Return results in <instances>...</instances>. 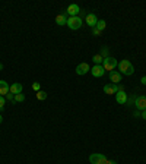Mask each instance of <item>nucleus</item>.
<instances>
[{
    "label": "nucleus",
    "mask_w": 146,
    "mask_h": 164,
    "mask_svg": "<svg viewBox=\"0 0 146 164\" xmlns=\"http://www.w3.org/2000/svg\"><path fill=\"white\" fill-rule=\"evenodd\" d=\"M118 66V72L121 75H127V76H130V75L135 74V68H133V65H132V62L130 60H127V59H123L121 62L117 65Z\"/></svg>",
    "instance_id": "1"
},
{
    "label": "nucleus",
    "mask_w": 146,
    "mask_h": 164,
    "mask_svg": "<svg viewBox=\"0 0 146 164\" xmlns=\"http://www.w3.org/2000/svg\"><path fill=\"white\" fill-rule=\"evenodd\" d=\"M92 32H94V35H96V37H98V35H101V31H99V29H96V28H92Z\"/></svg>",
    "instance_id": "25"
},
{
    "label": "nucleus",
    "mask_w": 146,
    "mask_h": 164,
    "mask_svg": "<svg viewBox=\"0 0 146 164\" xmlns=\"http://www.w3.org/2000/svg\"><path fill=\"white\" fill-rule=\"evenodd\" d=\"M82 23H83V21H82V18L80 16H69L66 25H67L70 29L76 31V29H79L80 27H82Z\"/></svg>",
    "instance_id": "2"
},
{
    "label": "nucleus",
    "mask_w": 146,
    "mask_h": 164,
    "mask_svg": "<svg viewBox=\"0 0 146 164\" xmlns=\"http://www.w3.org/2000/svg\"><path fill=\"white\" fill-rule=\"evenodd\" d=\"M140 82H142V84H143V85H146V76H142Z\"/></svg>",
    "instance_id": "28"
},
{
    "label": "nucleus",
    "mask_w": 146,
    "mask_h": 164,
    "mask_svg": "<svg viewBox=\"0 0 146 164\" xmlns=\"http://www.w3.org/2000/svg\"><path fill=\"white\" fill-rule=\"evenodd\" d=\"M135 106H136V110H139V111H143V110H146V97L145 95L136 97Z\"/></svg>",
    "instance_id": "5"
},
{
    "label": "nucleus",
    "mask_w": 146,
    "mask_h": 164,
    "mask_svg": "<svg viewBox=\"0 0 146 164\" xmlns=\"http://www.w3.org/2000/svg\"><path fill=\"white\" fill-rule=\"evenodd\" d=\"M133 116H135V117H140V111H139V110H136L135 113H133Z\"/></svg>",
    "instance_id": "27"
},
{
    "label": "nucleus",
    "mask_w": 146,
    "mask_h": 164,
    "mask_svg": "<svg viewBox=\"0 0 146 164\" xmlns=\"http://www.w3.org/2000/svg\"><path fill=\"white\" fill-rule=\"evenodd\" d=\"M104 92L105 94H108V95H116L118 92V85H116V84H107L105 86H104Z\"/></svg>",
    "instance_id": "7"
},
{
    "label": "nucleus",
    "mask_w": 146,
    "mask_h": 164,
    "mask_svg": "<svg viewBox=\"0 0 146 164\" xmlns=\"http://www.w3.org/2000/svg\"><path fill=\"white\" fill-rule=\"evenodd\" d=\"M89 161L91 164H107L108 160L104 154H99V153H95V154H91L89 155Z\"/></svg>",
    "instance_id": "3"
},
{
    "label": "nucleus",
    "mask_w": 146,
    "mask_h": 164,
    "mask_svg": "<svg viewBox=\"0 0 146 164\" xmlns=\"http://www.w3.org/2000/svg\"><path fill=\"white\" fill-rule=\"evenodd\" d=\"M47 97H48V94H47L45 91H38V92H37V100H39V101L47 100Z\"/></svg>",
    "instance_id": "16"
},
{
    "label": "nucleus",
    "mask_w": 146,
    "mask_h": 164,
    "mask_svg": "<svg viewBox=\"0 0 146 164\" xmlns=\"http://www.w3.org/2000/svg\"><path fill=\"white\" fill-rule=\"evenodd\" d=\"M110 79H111V84L118 85V82H121V74L118 70H111L110 72Z\"/></svg>",
    "instance_id": "9"
},
{
    "label": "nucleus",
    "mask_w": 146,
    "mask_h": 164,
    "mask_svg": "<svg viewBox=\"0 0 146 164\" xmlns=\"http://www.w3.org/2000/svg\"><path fill=\"white\" fill-rule=\"evenodd\" d=\"M5 104H6V98L3 95H0V110L5 108Z\"/></svg>",
    "instance_id": "22"
},
{
    "label": "nucleus",
    "mask_w": 146,
    "mask_h": 164,
    "mask_svg": "<svg viewBox=\"0 0 146 164\" xmlns=\"http://www.w3.org/2000/svg\"><path fill=\"white\" fill-rule=\"evenodd\" d=\"M56 23H57V25H60V27L66 25V23H67V13L57 15V16H56Z\"/></svg>",
    "instance_id": "15"
},
{
    "label": "nucleus",
    "mask_w": 146,
    "mask_h": 164,
    "mask_svg": "<svg viewBox=\"0 0 146 164\" xmlns=\"http://www.w3.org/2000/svg\"><path fill=\"white\" fill-rule=\"evenodd\" d=\"M116 101L118 104H126L127 103V94L124 91H118L117 94H116Z\"/></svg>",
    "instance_id": "11"
},
{
    "label": "nucleus",
    "mask_w": 146,
    "mask_h": 164,
    "mask_svg": "<svg viewBox=\"0 0 146 164\" xmlns=\"http://www.w3.org/2000/svg\"><path fill=\"white\" fill-rule=\"evenodd\" d=\"M105 25H107V23H105V21H102V19H98V22H96V27L95 28L96 29H99V31H104V29H105Z\"/></svg>",
    "instance_id": "17"
},
{
    "label": "nucleus",
    "mask_w": 146,
    "mask_h": 164,
    "mask_svg": "<svg viewBox=\"0 0 146 164\" xmlns=\"http://www.w3.org/2000/svg\"><path fill=\"white\" fill-rule=\"evenodd\" d=\"M39 88H41V86H39V84H38V82H34V84H32V90H34L35 92H38V91H41Z\"/></svg>",
    "instance_id": "24"
},
{
    "label": "nucleus",
    "mask_w": 146,
    "mask_h": 164,
    "mask_svg": "<svg viewBox=\"0 0 146 164\" xmlns=\"http://www.w3.org/2000/svg\"><path fill=\"white\" fill-rule=\"evenodd\" d=\"M92 60L95 62V65H99V63H102V62H104V59L101 57V54H95V56L92 57Z\"/></svg>",
    "instance_id": "19"
},
{
    "label": "nucleus",
    "mask_w": 146,
    "mask_h": 164,
    "mask_svg": "<svg viewBox=\"0 0 146 164\" xmlns=\"http://www.w3.org/2000/svg\"><path fill=\"white\" fill-rule=\"evenodd\" d=\"M5 98H6V100H9V101L13 103V101H15V94L9 92V94H6V95H5Z\"/></svg>",
    "instance_id": "21"
},
{
    "label": "nucleus",
    "mask_w": 146,
    "mask_h": 164,
    "mask_svg": "<svg viewBox=\"0 0 146 164\" xmlns=\"http://www.w3.org/2000/svg\"><path fill=\"white\" fill-rule=\"evenodd\" d=\"M2 69H3V65H2V63H0V70H2Z\"/></svg>",
    "instance_id": "31"
},
{
    "label": "nucleus",
    "mask_w": 146,
    "mask_h": 164,
    "mask_svg": "<svg viewBox=\"0 0 146 164\" xmlns=\"http://www.w3.org/2000/svg\"><path fill=\"white\" fill-rule=\"evenodd\" d=\"M140 117L143 120H146V110H143V111H140Z\"/></svg>",
    "instance_id": "26"
},
{
    "label": "nucleus",
    "mask_w": 146,
    "mask_h": 164,
    "mask_svg": "<svg viewBox=\"0 0 146 164\" xmlns=\"http://www.w3.org/2000/svg\"><path fill=\"white\" fill-rule=\"evenodd\" d=\"M2 122H3V116L0 114V123H2Z\"/></svg>",
    "instance_id": "30"
},
{
    "label": "nucleus",
    "mask_w": 146,
    "mask_h": 164,
    "mask_svg": "<svg viewBox=\"0 0 146 164\" xmlns=\"http://www.w3.org/2000/svg\"><path fill=\"white\" fill-rule=\"evenodd\" d=\"M107 164H118V163H117V161H114V160H108Z\"/></svg>",
    "instance_id": "29"
},
{
    "label": "nucleus",
    "mask_w": 146,
    "mask_h": 164,
    "mask_svg": "<svg viewBox=\"0 0 146 164\" xmlns=\"http://www.w3.org/2000/svg\"><path fill=\"white\" fill-rule=\"evenodd\" d=\"M101 57H102V59H107V57H108V48H107V47H104V48L101 50Z\"/></svg>",
    "instance_id": "20"
},
{
    "label": "nucleus",
    "mask_w": 146,
    "mask_h": 164,
    "mask_svg": "<svg viewBox=\"0 0 146 164\" xmlns=\"http://www.w3.org/2000/svg\"><path fill=\"white\" fill-rule=\"evenodd\" d=\"M79 12H80V7H79L78 5H70V6L67 7L66 13H67L69 16H78Z\"/></svg>",
    "instance_id": "12"
},
{
    "label": "nucleus",
    "mask_w": 146,
    "mask_h": 164,
    "mask_svg": "<svg viewBox=\"0 0 146 164\" xmlns=\"http://www.w3.org/2000/svg\"><path fill=\"white\" fill-rule=\"evenodd\" d=\"M91 74H92V76H95V78H101L105 74V69H104L102 65H95L94 68L91 69Z\"/></svg>",
    "instance_id": "6"
},
{
    "label": "nucleus",
    "mask_w": 146,
    "mask_h": 164,
    "mask_svg": "<svg viewBox=\"0 0 146 164\" xmlns=\"http://www.w3.org/2000/svg\"><path fill=\"white\" fill-rule=\"evenodd\" d=\"M23 101H25V95H23L22 92L15 95V101H13V103H23Z\"/></svg>",
    "instance_id": "18"
},
{
    "label": "nucleus",
    "mask_w": 146,
    "mask_h": 164,
    "mask_svg": "<svg viewBox=\"0 0 146 164\" xmlns=\"http://www.w3.org/2000/svg\"><path fill=\"white\" fill-rule=\"evenodd\" d=\"M22 84H19V82H15V84H12L10 85V88H9V92H12V94H21L22 92Z\"/></svg>",
    "instance_id": "13"
},
{
    "label": "nucleus",
    "mask_w": 146,
    "mask_h": 164,
    "mask_svg": "<svg viewBox=\"0 0 146 164\" xmlns=\"http://www.w3.org/2000/svg\"><path fill=\"white\" fill-rule=\"evenodd\" d=\"M88 72H91V68L88 63H80L76 66V74L78 75H86Z\"/></svg>",
    "instance_id": "8"
},
{
    "label": "nucleus",
    "mask_w": 146,
    "mask_h": 164,
    "mask_svg": "<svg viewBox=\"0 0 146 164\" xmlns=\"http://www.w3.org/2000/svg\"><path fill=\"white\" fill-rule=\"evenodd\" d=\"M135 101H136V95H133L132 98H127V103H126V104H129V106L133 104V106H135Z\"/></svg>",
    "instance_id": "23"
},
{
    "label": "nucleus",
    "mask_w": 146,
    "mask_h": 164,
    "mask_svg": "<svg viewBox=\"0 0 146 164\" xmlns=\"http://www.w3.org/2000/svg\"><path fill=\"white\" fill-rule=\"evenodd\" d=\"M96 22H98V19H96V15H94V13H88V15H86V23L89 25L91 28H95V27H96Z\"/></svg>",
    "instance_id": "10"
},
{
    "label": "nucleus",
    "mask_w": 146,
    "mask_h": 164,
    "mask_svg": "<svg viewBox=\"0 0 146 164\" xmlns=\"http://www.w3.org/2000/svg\"><path fill=\"white\" fill-rule=\"evenodd\" d=\"M9 88H10V85L7 84L6 81H0V95L5 97L6 94H9Z\"/></svg>",
    "instance_id": "14"
},
{
    "label": "nucleus",
    "mask_w": 146,
    "mask_h": 164,
    "mask_svg": "<svg viewBox=\"0 0 146 164\" xmlns=\"http://www.w3.org/2000/svg\"><path fill=\"white\" fill-rule=\"evenodd\" d=\"M117 65H118V62L114 59V57H111V56H108L107 59H104V62H102L104 69H105V70H110V72L117 68Z\"/></svg>",
    "instance_id": "4"
}]
</instances>
